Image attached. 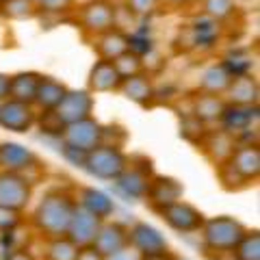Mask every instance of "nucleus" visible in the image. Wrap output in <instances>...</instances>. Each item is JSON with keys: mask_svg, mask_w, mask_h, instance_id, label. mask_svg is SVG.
<instances>
[{"mask_svg": "<svg viewBox=\"0 0 260 260\" xmlns=\"http://www.w3.org/2000/svg\"><path fill=\"white\" fill-rule=\"evenodd\" d=\"M74 208H76L74 191L50 189L37 200L35 208L30 210L28 223L42 239L65 237L70 219L74 215Z\"/></svg>", "mask_w": 260, "mask_h": 260, "instance_id": "nucleus-1", "label": "nucleus"}, {"mask_svg": "<svg viewBox=\"0 0 260 260\" xmlns=\"http://www.w3.org/2000/svg\"><path fill=\"white\" fill-rule=\"evenodd\" d=\"M219 182L225 191H243L260 178V148L258 141L237 143L232 156L217 167Z\"/></svg>", "mask_w": 260, "mask_h": 260, "instance_id": "nucleus-2", "label": "nucleus"}, {"mask_svg": "<svg viewBox=\"0 0 260 260\" xmlns=\"http://www.w3.org/2000/svg\"><path fill=\"white\" fill-rule=\"evenodd\" d=\"M247 225L239 221L237 217L219 215V217H206V221L198 234L202 239L204 251L215 256H230V251L243 239Z\"/></svg>", "mask_w": 260, "mask_h": 260, "instance_id": "nucleus-3", "label": "nucleus"}, {"mask_svg": "<svg viewBox=\"0 0 260 260\" xmlns=\"http://www.w3.org/2000/svg\"><path fill=\"white\" fill-rule=\"evenodd\" d=\"M128 158H130V154L121 148V145L100 143L98 148L89 150L85 154L80 169H85L95 180L113 182L124 174V169L128 167Z\"/></svg>", "mask_w": 260, "mask_h": 260, "instance_id": "nucleus-4", "label": "nucleus"}, {"mask_svg": "<svg viewBox=\"0 0 260 260\" xmlns=\"http://www.w3.org/2000/svg\"><path fill=\"white\" fill-rule=\"evenodd\" d=\"M154 165L148 156H130L128 158V167L124 169L117 180H113V186H115V193L119 198H124L126 202H141L148 193V186L154 178Z\"/></svg>", "mask_w": 260, "mask_h": 260, "instance_id": "nucleus-5", "label": "nucleus"}, {"mask_svg": "<svg viewBox=\"0 0 260 260\" xmlns=\"http://www.w3.org/2000/svg\"><path fill=\"white\" fill-rule=\"evenodd\" d=\"M128 241L130 249H135L141 260H156L174 254L165 234L148 221H135L128 225Z\"/></svg>", "mask_w": 260, "mask_h": 260, "instance_id": "nucleus-6", "label": "nucleus"}, {"mask_svg": "<svg viewBox=\"0 0 260 260\" xmlns=\"http://www.w3.org/2000/svg\"><path fill=\"white\" fill-rule=\"evenodd\" d=\"M0 169L3 172H18L24 174L32 184H37V176L46 172V162L37 156L30 148L15 141H5L0 143Z\"/></svg>", "mask_w": 260, "mask_h": 260, "instance_id": "nucleus-7", "label": "nucleus"}, {"mask_svg": "<svg viewBox=\"0 0 260 260\" xmlns=\"http://www.w3.org/2000/svg\"><path fill=\"white\" fill-rule=\"evenodd\" d=\"M76 22L87 37H95L100 32L115 26L117 22V7L111 0H87L74 9Z\"/></svg>", "mask_w": 260, "mask_h": 260, "instance_id": "nucleus-8", "label": "nucleus"}, {"mask_svg": "<svg viewBox=\"0 0 260 260\" xmlns=\"http://www.w3.org/2000/svg\"><path fill=\"white\" fill-rule=\"evenodd\" d=\"M32 198H35V184L26 176L0 169V206L15 213H26Z\"/></svg>", "mask_w": 260, "mask_h": 260, "instance_id": "nucleus-9", "label": "nucleus"}, {"mask_svg": "<svg viewBox=\"0 0 260 260\" xmlns=\"http://www.w3.org/2000/svg\"><path fill=\"white\" fill-rule=\"evenodd\" d=\"M156 215L176 234H198L206 221V215L198 206H193L191 202H184V200H178L174 204L165 206Z\"/></svg>", "mask_w": 260, "mask_h": 260, "instance_id": "nucleus-10", "label": "nucleus"}, {"mask_svg": "<svg viewBox=\"0 0 260 260\" xmlns=\"http://www.w3.org/2000/svg\"><path fill=\"white\" fill-rule=\"evenodd\" d=\"M61 145L65 148H72L76 152L87 154L89 150L98 148L104 141V124L100 119H95L93 115L87 119L74 121V124H68L61 135Z\"/></svg>", "mask_w": 260, "mask_h": 260, "instance_id": "nucleus-11", "label": "nucleus"}, {"mask_svg": "<svg viewBox=\"0 0 260 260\" xmlns=\"http://www.w3.org/2000/svg\"><path fill=\"white\" fill-rule=\"evenodd\" d=\"M35 121L37 109L32 104L13 100V98H7V100L0 102V128L7 130V133L26 135L35 128Z\"/></svg>", "mask_w": 260, "mask_h": 260, "instance_id": "nucleus-12", "label": "nucleus"}, {"mask_svg": "<svg viewBox=\"0 0 260 260\" xmlns=\"http://www.w3.org/2000/svg\"><path fill=\"white\" fill-rule=\"evenodd\" d=\"M93 111H95V98L89 89H68V93L63 95L59 107L54 109V113L61 117L65 126L91 117Z\"/></svg>", "mask_w": 260, "mask_h": 260, "instance_id": "nucleus-13", "label": "nucleus"}, {"mask_svg": "<svg viewBox=\"0 0 260 260\" xmlns=\"http://www.w3.org/2000/svg\"><path fill=\"white\" fill-rule=\"evenodd\" d=\"M91 247L95 251H100L104 258H109L113 254H119L130 247L128 241V225L124 221H117V219H104L100 230H98L95 239L91 243Z\"/></svg>", "mask_w": 260, "mask_h": 260, "instance_id": "nucleus-14", "label": "nucleus"}, {"mask_svg": "<svg viewBox=\"0 0 260 260\" xmlns=\"http://www.w3.org/2000/svg\"><path fill=\"white\" fill-rule=\"evenodd\" d=\"M182 195H184V186L178 178L154 174L152 182L148 186V193H145L143 200H145V204L150 206L152 213H158V210H162L165 206L182 200Z\"/></svg>", "mask_w": 260, "mask_h": 260, "instance_id": "nucleus-15", "label": "nucleus"}, {"mask_svg": "<svg viewBox=\"0 0 260 260\" xmlns=\"http://www.w3.org/2000/svg\"><path fill=\"white\" fill-rule=\"evenodd\" d=\"M237 143H239L237 137L230 135L228 130H223L221 126H217V128H208L206 130V135L202 137L198 148L202 150V154H204V156L213 162L215 167H219L232 156Z\"/></svg>", "mask_w": 260, "mask_h": 260, "instance_id": "nucleus-16", "label": "nucleus"}, {"mask_svg": "<svg viewBox=\"0 0 260 260\" xmlns=\"http://www.w3.org/2000/svg\"><path fill=\"white\" fill-rule=\"evenodd\" d=\"M119 93L126 98V100L135 102L137 107L143 109H152L156 104V85H154V78L150 76L148 70L139 72L135 76H128L121 80L119 85Z\"/></svg>", "mask_w": 260, "mask_h": 260, "instance_id": "nucleus-17", "label": "nucleus"}, {"mask_svg": "<svg viewBox=\"0 0 260 260\" xmlns=\"http://www.w3.org/2000/svg\"><path fill=\"white\" fill-rule=\"evenodd\" d=\"M225 104L230 107H258L260 100V85L258 78L251 72H243V74H234L232 83L228 85L223 93Z\"/></svg>", "mask_w": 260, "mask_h": 260, "instance_id": "nucleus-18", "label": "nucleus"}, {"mask_svg": "<svg viewBox=\"0 0 260 260\" xmlns=\"http://www.w3.org/2000/svg\"><path fill=\"white\" fill-rule=\"evenodd\" d=\"M102 225V219L95 217L93 213H89L87 208L78 206L74 208V215L70 219V225H68V232H65V237H68L72 243H76L78 247H87L91 245L98 230H100Z\"/></svg>", "mask_w": 260, "mask_h": 260, "instance_id": "nucleus-19", "label": "nucleus"}, {"mask_svg": "<svg viewBox=\"0 0 260 260\" xmlns=\"http://www.w3.org/2000/svg\"><path fill=\"white\" fill-rule=\"evenodd\" d=\"M91 46L98 54V59L113 61V59H117L119 54H124L126 50L133 48V39H130V35L124 28L113 26L109 30L100 32V35L91 37Z\"/></svg>", "mask_w": 260, "mask_h": 260, "instance_id": "nucleus-20", "label": "nucleus"}, {"mask_svg": "<svg viewBox=\"0 0 260 260\" xmlns=\"http://www.w3.org/2000/svg\"><path fill=\"white\" fill-rule=\"evenodd\" d=\"M121 78L119 72L115 68L113 61L107 59H98L91 70H89V76H87V89L95 93H115L119 91V85H121Z\"/></svg>", "mask_w": 260, "mask_h": 260, "instance_id": "nucleus-21", "label": "nucleus"}, {"mask_svg": "<svg viewBox=\"0 0 260 260\" xmlns=\"http://www.w3.org/2000/svg\"><path fill=\"white\" fill-rule=\"evenodd\" d=\"M189 113L193 117H198L202 124L206 126H215L219 124L223 111H225V100L223 95H217V93H206V91H195L189 100Z\"/></svg>", "mask_w": 260, "mask_h": 260, "instance_id": "nucleus-22", "label": "nucleus"}, {"mask_svg": "<svg viewBox=\"0 0 260 260\" xmlns=\"http://www.w3.org/2000/svg\"><path fill=\"white\" fill-rule=\"evenodd\" d=\"M74 198H76L78 206L87 208L89 213L100 217L102 221L115 215V202H113L111 195L104 193L102 189H95V186H78L74 191Z\"/></svg>", "mask_w": 260, "mask_h": 260, "instance_id": "nucleus-23", "label": "nucleus"}, {"mask_svg": "<svg viewBox=\"0 0 260 260\" xmlns=\"http://www.w3.org/2000/svg\"><path fill=\"white\" fill-rule=\"evenodd\" d=\"M232 78H234V72L230 70V65L225 61H215L202 72V76L198 80V91L223 95L228 85L232 83Z\"/></svg>", "mask_w": 260, "mask_h": 260, "instance_id": "nucleus-24", "label": "nucleus"}, {"mask_svg": "<svg viewBox=\"0 0 260 260\" xmlns=\"http://www.w3.org/2000/svg\"><path fill=\"white\" fill-rule=\"evenodd\" d=\"M42 76L39 72H18V74L9 76V98L20 102L32 104L37 95V87L42 83Z\"/></svg>", "mask_w": 260, "mask_h": 260, "instance_id": "nucleus-25", "label": "nucleus"}, {"mask_svg": "<svg viewBox=\"0 0 260 260\" xmlns=\"http://www.w3.org/2000/svg\"><path fill=\"white\" fill-rule=\"evenodd\" d=\"M68 85L56 80L52 76H42V83L37 87V95H35V102L32 107L39 109V111H54L59 107V102L63 100V95L68 93Z\"/></svg>", "mask_w": 260, "mask_h": 260, "instance_id": "nucleus-26", "label": "nucleus"}, {"mask_svg": "<svg viewBox=\"0 0 260 260\" xmlns=\"http://www.w3.org/2000/svg\"><path fill=\"white\" fill-rule=\"evenodd\" d=\"M0 15L9 22H26L39 15L37 0H3L0 3Z\"/></svg>", "mask_w": 260, "mask_h": 260, "instance_id": "nucleus-27", "label": "nucleus"}, {"mask_svg": "<svg viewBox=\"0 0 260 260\" xmlns=\"http://www.w3.org/2000/svg\"><path fill=\"white\" fill-rule=\"evenodd\" d=\"M78 249L80 247L68 237L44 239V260H76Z\"/></svg>", "mask_w": 260, "mask_h": 260, "instance_id": "nucleus-28", "label": "nucleus"}, {"mask_svg": "<svg viewBox=\"0 0 260 260\" xmlns=\"http://www.w3.org/2000/svg\"><path fill=\"white\" fill-rule=\"evenodd\" d=\"M230 256L232 260H260V232L247 228V232L234 245Z\"/></svg>", "mask_w": 260, "mask_h": 260, "instance_id": "nucleus-29", "label": "nucleus"}, {"mask_svg": "<svg viewBox=\"0 0 260 260\" xmlns=\"http://www.w3.org/2000/svg\"><path fill=\"white\" fill-rule=\"evenodd\" d=\"M237 0H202V13L213 22H228L237 13Z\"/></svg>", "mask_w": 260, "mask_h": 260, "instance_id": "nucleus-30", "label": "nucleus"}, {"mask_svg": "<svg viewBox=\"0 0 260 260\" xmlns=\"http://www.w3.org/2000/svg\"><path fill=\"white\" fill-rule=\"evenodd\" d=\"M113 63H115V68L119 72L121 78H128V76H135L139 74V72L145 70V59L143 54H139L135 50V48H130V50H126L124 54H119L117 59H113Z\"/></svg>", "mask_w": 260, "mask_h": 260, "instance_id": "nucleus-31", "label": "nucleus"}, {"mask_svg": "<svg viewBox=\"0 0 260 260\" xmlns=\"http://www.w3.org/2000/svg\"><path fill=\"white\" fill-rule=\"evenodd\" d=\"M35 126L42 130L44 137H52V139H61L65 124L54 111H37V121Z\"/></svg>", "mask_w": 260, "mask_h": 260, "instance_id": "nucleus-32", "label": "nucleus"}, {"mask_svg": "<svg viewBox=\"0 0 260 260\" xmlns=\"http://www.w3.org/2000/svg\"><path fill=\"white\" fill-rule=\"evenodd\" d=\"M39 15H54V18H65L72 15L76 9V0H37Z\"/></svg>", "mask_w": 260, "mask_h": 260, "instance_id": "nucleus-33", "label": "nucleus"}, {"mask_svg": "<svg viewBox=\"0 0 260 260\" xmlns=\"http://www.w3.org/2000/svg\"><path fill=\"white\" fill-rule=\"evenodd\" d=\"M162 0H124V9L137 20H148L158 11Z\"/></svg>", "mask_w": 260, "mask_h": 260, "instance_id": "nucleus-34", "label": "nucleus"}, {"mask_svg": "<svg viewBox=\"0 0 260 260\" xmlns=\"http://www.w3.org/2000/svg\"><path fill=\"white\" fill-rule=\"evenodd\" d=\"M210 126L206 124H202V121L198 117H193L191 113H184V119H182V124H180V135L184 137L186 141H191V143H200L202 141V137L206 135V130Z\"/></svg>", "mask_w": 260, "mask_h": 260, "instance_id": "nucleus-35", "label": "nucleus"}, {"mask_svg": "<svg viewBox=\"0 0 260 260\" xmlns=\"http://www.w3.org/2000/svg\"><path fill=\"white\" fill-rule=\"evenodd\" d=\"M24 213H15V210H9V208H3L0 206V232L3 234H9L13 232L15 228H20L22 221H24Z\"/></svg>", "mask_w": 260, "mask_h": 260, "instance_id": "nucleus-36", "label": "nucleus"}, {"mask_svg": "<svg viewBox=\"0 0 260 260\" xmlns=\"http://www.w3.org/2000/svg\"><path fill=\"white\" fill-rule=\"evenodd\" d=\"M76 260H104V256L100 254V251H95L91 245H87V247H80L78 249Z\"/></svg>", "mask_w": 260, "mask_h": 260, "instance_id": "nucleus-37", "label": "nucleus"}, {"mask_svg": "<svg viewBox=\"0 0 260 260\" xmlns=\"http://www.w3.org/2000/svg\"><path fill=\"white\" fill-rule=\"evenodd\" d=\"M104 260H141L139 258V254H137L135 249H124V251H119V254H113V256H109V258H104Z\"/></svg>", "mask_w": 260, "mask_h": 260, "instance_id": "nucleus-38", "label": "nucleus"}, {"mask_svg": "<svg viewBox=\"0 0 260 260\" xmlns=\"http://www.w3.org/2000/svg\"><path fill=\"white\" fill-rule=\"evenodd\" d=\"M9 98V74L0 72V102Z\"/></svg>", "mask_w": 260, "mask_h": 260, "instance_id": "nucleus-39", "label": "nucleus"}, {"mask_svg": "<svg viewBox=\"0 0 260 260\" xmlns=\"http://www.w3.org/2000/svg\"><path fill=\"white\" fill-rule=\"evenodd\" d=\"M7 260H37V258L32 256L28 249H15L13 254H9V258H7Z\"/></svg>", "mask_w": 260, "mask_h": 260, "instance_id": "nucleus-40", "label": "nucleus"}, {"mask_svg": "<svg viewBox=\"0 0 260 260\" xmlns=\"http://www.w3.org/2000/svg\"><path fill=\"white\" fill-rule=\"evenodd\" d=\"M172 260H189V258H182V256H176V254H174V258H172Z\"/></svg>", "mask_w": 260, "mask_h": 260, "instance_id": "nucleus-41", "label": "nucleus"}, {"mask_svg": "<svg viewBox=\"0 0 260 260\" xmlns=\"http://www.w3.org/2000/svg\"><path fill=\"white\" fill-rule=\"evenodd\" d=\"M0 3H3V0H0Z\"/></svg>", "mask_w": 260, "mask_h": 260, "instance_id": "nucleus-42", "label": "nucleus"}]
</instances>
